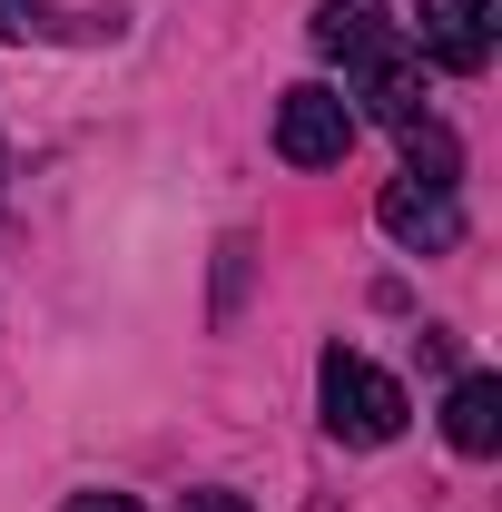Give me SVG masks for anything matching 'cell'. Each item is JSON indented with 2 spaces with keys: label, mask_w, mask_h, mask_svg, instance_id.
Listing matches in <instances>:
<instances>
[{
  "label": "cell",
  "mask_w": 502,
  "mask_h": 512,
  "mask_svg": "<svg viewBox=\"0 0 502 512\" xmlns=\"http://www.w3.org/2000/svg\"><path fill=\"white\" fill-rule=\"evenodd\" d=\"M315 404H325V434H335V444H365V453L394 444L404 414H414L404 384L384 375V365H365L355 345H325V365H315Z\"/></svg>",
  "instance_id": "cell-3"
},
{
  "label": "cell",
  "mask_w": 502,
  "mask_h": 512,
  "mask_svg": "<svg viewBox=\"0 0 502 512\" xmlns=\"http://www.w3.org/2000/svg\"><path fill=\"white\" fill-rule=\"evenodd\" d=\"M315 50L345 60V79L365 89V109L394 128H424V50L384 30L375 0H315Z\"/></svg>",
  "instance_id": "cell-1"
},
{
  "label": "cell",
  "mask_w": 502,
  "mask_h": 512,
  "mask_svg": "<svg viewBox=\"0 0 502 512\" xmlns=\"http://www.w3.org/2000/svg\"><path fill=\"white\" fill-rule=\"evenodd\" d=\"M443 444L463 453V463L502 453V384L493 375H463L453 394H443Z\"/></svg>",
  "instance_id": "cell-6"
},
{
  "label": "cell",
  "mask_w": 502,
  "mask_h": 512,
  "mask_svg": "<svg viewBox=\"0 0 502 512\" xmlns=\"http://www.w3.org/2000/svg\"><path fill=\"white\" fill-rule=\"evenodd\" d=\"M493 30H502V0H424V60L453 69V79H473V69L493 60Z\"/></svg>",
  "instance_id": "cell-5"
},
{
  "label": "cell",
  "mask_w": 502,
  "mask_h": 512,
  "mask_svg": "<svg viewBox=\"0 0 502 512\" xmlns=\"http://www.w3.org/2000/svg\"><path fill=\"white\" fill-rule=\"evenodd\" d=\"M69 512H138L128 493H69Z\"/></svg>",
  "instance_id": "cell-9"
},
{
  "label": "cell",
  "mask_w": 502,
  "mask_h": 512,
  "mask_svg": "<svg viewBox=\"0 0 502 512\" xmlns=\"http://www.w3.org/2000/svg\"><path fill=\"white\" fill-rule=\"evenodd\" d=\"M384 237L394 247H453L463 237V197H453V138L443 128H404V178L384 188Z\"/></svg>",
  "instance_id": "cell-2"
},
{
  "label": "cell",
  "mask_w": 502,
  "mask_h": 512,
  "mask_svg": "<svg viewBox=\"0 0 502 512\" xmlns=\"http://www.w3.org/2000/svg\"><path fill=\"white\" fill-rule=\"evenodd\" d=\"M0 40H50V0H0Z\"/></svg>",
  "instance_id": "cell-7"
},
{
  "label": "cell",
  "mask_w": 502,
  "mask_h": 512,
  "mask_svg": "<svg viewBox=\"0 0 502 512\" xmlns=\"http://www.w3.org/2000/svg\"><path fill=\"white\" fill-rule=\"evenodd\" d=\"M345 148H355V109H345V89L306 79V89L276 99V158H286V168H335Z\"/></svg>",
  "instance_id": "cell-4"
},
{
  "label": "cell",
  "mask_w": 502,
  "mask_h": 512,
  "mask_svg": "<svg viewBox=\"0 0 502 512\" xmlns=\"http://www.w3.org/2000/svg\"><path fill=\"white\" fill-rule=\"evenodd\" d=\"M178 512H247V493H227V483H207V493H178Z\"/></svg>",
  "instance_id": "cell-8"
}]
</instances>
